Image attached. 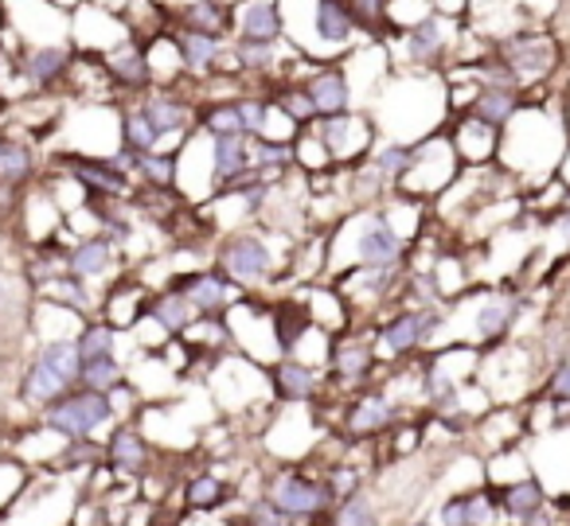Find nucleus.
I'll return each instance as SVG.
<instances>
[{
    "label": "nucleus",
    "instance_id": "1",
    "mask_svg": "<svg viewBox=\"0 0 570 526\" xmlns=\"http://www.w3.org/2000/svg\"><path fill=\"white\" fill-rule=\"evenodd\" d=\"M82 375V355L79 339H48V344L36 351V359L28 363L20 394L36 406H48V401L63 398L67 390L79 386Z\"/></svg>",
    "mask_w": 570,
    "mask_h": 526
},
{
    "label": "nucleus",
    "instance_id": "2",
    "mask_svg": "<svg viewBox=\"0 0 570 526\" xmlns=\"http://www.w3.org/2000/svg\"><path fill=\"white\" fill-rule=\"evenodd\" d=\"M114 417V406H110V394L102 390H67L63 398H56L51 406H43V421H48L51 433L67 440H87L95 429H102L106 421Z\"/></svg>",
    "mask_w": 570,
    "mask_h": 526
},
{
    "label": "nucleus",
    "instance_id": "3",
    "mask_svg": "<svg viewBox=\"0 0 570 526\" xmlns=\"http://www.w3.org/2000/svg\"><path fill=\"white\" fill-rule=\"evenodd\" d=\"M79 63V48L71 40L59 43H24L17 56V79L24 87H32L36 95H48V90L71 82V71Z\"/></svg>",
    "mask_w": 570,
    "mask_h": 526
},
{
    "label": "nucleus",
    "instance_id": "4",
    "mask_svg": "<svg viewBox=\"0 0 570 526\" xmlns=\"http://www.w3.org/2000/svg\"><path fill=\"white\" fill-rule=\"evenodd\" d=\"M215 261H219V274L230 285H243V289L246 285H258L274 269V254H269L266 238H258L254 230H238V235L223 238Z\"/></svg>",
    "mask_w": 570,
    "mask_h": 526
},
{
    "label": "nucleus",
    "instance_id": "5",
    "mask_svg": "<svg viewBox=\"0 0 570 526\" xmlns=\"http://www.w3.org/2000/svg\"><path fill=\"white\" fill-rule=\"evenodd\" d=\"M266 499L274 503L285 518H313L333 503V487L321 484V479L302 476V472H282V476L269 479Z\"/></svg>",
    "mask_w": 570,
    "mask_h": 526
},
{
    "label": "nucleus",
    "instance_id": "6",
    "mask_svg": "<svg viewBox=\"0 0 570 526\" xmlns=\"http://www.w3.org/2000/svg\"><path fill=\"white\" fill-rule=\"evenodd\" d=\"M59 168L71 172V180L79 188H87L90 196H106V199H118L129 196V183L134 176H126L110 157H82V152H63L59 157Z\"/></svg>",
    "mask_w": 570,
    "mask_h": 526
},
{
    "label": "nucleus",
    "instance_id": "7",
    "mask_svg": "<svg viewBox=\"0 0 570 526\" xmlns=\"http://www.w3.org/2000/svg\"><path fill=\"white\" fill-rule=\"evenodd\" d=\"M450 36H453V20L430 12V17H422L419 24H411L406 32H399L387 43H403L406 67H434L442 63L445 48H450Z\"/></svg>",
    "mask_w": 570,
    "mask_h": 526
},
{
    "label": "nucleus",
    "instance_id": "8",
    "mask_svg": "<svg viewBox=\"0 0 570 526\" xmlns=\"http://www.w3.org/2000/svg\"><path fill=\"white\" fill-rule=\"evenodd\" d=\"M313 133L325 141L328 157L333 160H360L367 152V145L375 141L372 121L356 118V113H333V118H317L313 121Z\"/></svg>",
    "mask_w": 570,
    "mask_h": 526
},
{
    "label": "nucleus",
    "instance_id": "9",
    "mask_svg": "<svg viewBox=\"0 0 570 526\" xmlns=\"http://www.w3.org/2000/svg\"><path fill=\"white\" fill-rule=\"evenodd\" d=\"M313 106H317L321 118H333V113H348L356 102V87H352V75L341 59H325V63L313 67V75L305 79Z\"/></svg>",
    "mask_w": 570,
    "mask_h": 526
},
{
    "label": "nucleus",
    "instance_id": "10",
    "mask_svg": "<svg viewBox=\"0 0 570 526\" xmlns=\"http://www.w3.org/2000/svg\"><path fill=\"white\" fill-rule=\"evenodd\" d=\"M102 67H106V75H110L114 90H137V95H141V90L157 87L149 48H145L137 36H126V43H114L102 56Z\"/></svg>",
    "mask_w": 570,
    "mask_h": 526
},
{
    "label": "nucleus",
    "instance_id": "11",
    "mask_svg": "<svg viewBox=\"0 0 570 526\" xmlns=\"http://www.w3.org/2000/svg\"><path fill=\"white\" fill-rule=\"evenodd\" d=\"M554 56H559L554 43L539 32H520V36H512V40L500 43V59L512 67V75L520 79V87L523 82L543 79V75L554 67Z\"/></svg>",
    "mask_w": 570,
    "mask_h": 526
},
{
    "label": "nucleus",
    "instance_id": "12",
    "mask_svg": "<svg viewBox=\"0 0 570 526\" xmlns=\"http://www.w3.org/2000/svg\"><path fill=\"white\" fill-rule=\"evenodd\" d=\"M145 110V118L153 121V129H157L160 137H180V133H191L196 129V106L188 102V98L173 95V90L165 87H149L141 90V102H137Z\"/></svg>",
    "mask_w": 570,
    "mask_h": 526
},
{
    "label": "nucleus",
    "instance_id": "13",
    "mask_svg": "<svg viewBox=\"0 0 570 526\" xmlns=\"http://www.w3.org/2000/svg\"><path fill=\"white\" fill-rule=\"evenodd\" d=\"M356 258L364 269H395L403 261V238L383 215H367L356 235Z\"/></svg>",
    "mask_w": 570,
    "mask_h": 526
},
{
    "label": "nucleus",
    "instance_id": "14",
    "mask_svg": "<svg viewBox=\"0 0 570 526\" xmlns=\"http://www.w3.org/2000/svg\"><path fill=\"white\" fill-rule=\"evenodd\" d=\"M235 40L285 43L282 0H235Z\"/></svg>",
    "mask_w": 570,
    "mask_h": 526
},
{
    "label": "nucleus",
    "instance_id": "15",
    "mask_svg": "<svg viewBox=\"0 0 570 526\" xmlns=\"http://www.w3.org/2000/svg\"><path fill=\"white\" fill-rule=\"evenodd\" d=\"M207 160H212V180L219 188H227L230 180H238V176H246L254 168V137H207Z\"/></svg>",
    "mask_w": 570,
    "mask_h": 526
},
{
    "label": "nucleus",
    "instance_id": "16",
    "mask_svg": "<svg viewBox=\"0 0 570 526\" xmlns=\"http://www.w3.org/2000/svg\"><path fill=\"white\" fill-rule=\"evenodd\" d=\"M173 43H176V56H180L184 79H212L215 59L227 48V40H219V36H207L180 24H173Z\"/></svg>",
    "mask_w": 570,
    "mask_h": 526
},
{
    "label": "nucleus",
    "instance_id": "17",
    "mask_svg": "<svg viewBox=\"0 0 570 526\" xmlns=\"http://www.w3.org/2000/svg\"><path fill=\"white\" fill-rule=\"evenodd\" d=\"M438 324H442V316H438L430 305L426 308H411V312H399L395 320L383 324L380 344H383V351H387V355H406V351H414V347H419L422 339L438 328Z\"/></svg>",
    "mask_w": 570,
    "mask_h": 526
},
{
    "label": "nucleus",
    "instance_id": "18",
    "mask_svg": "<svg viewBox=\"0 0 570 526\" xmlns=\"http://www.w3.org/2000/svg\"><path fill=\"white\" fill-rule=\"evenodd\" d=\"M173 20L180 28H196L207 36H235V0H184L173 9Z\"/></svg>",
    "mask_w": 570,
    "mask_h": 526
},
{
    "label": "nucleus",
    "instance_id": "19",
    "mask_svg": "<svg viewBox=\"0 0 570 526\" xmlns=\"http://www.w3.org/2000/svg\"><path fill=\"white\" fill-rule=\"evenodd\" d=\"M199 316H219L230 300V281L219 274V269H204V274H184L180 281L173 285Z\"/></svg>",
    "mask_w": 570,
    "mask_h": 526
},
{
    "label": "nucleus",
    "instance_id": "20",
    "mask_svg": "<svg viewBox=\"0 0 570 526\" xmlns=\"http://www.w3.org/2000/svg\"><path fill=\"white\" fill-rule=\"evenodd\" d=\"M118 258V242L106 235H95V238H82L75 242V250L67 254V274L79 277V281H90V277H102L106 269L114 266Z\"/></svg>",
    "mask_w": 570,
    "mask_h": 526
},
{
    "label": "nucleus",
    "instance_id": "21",
    "mask_svg": "<svg viewBox=\"0 0 570 526\" xmlns=\"http://www.w3.org/2000/svg\"><path fill=\"white\" fill-rule=\"evenodd\" d=\"M465 113H473L476 121H484V126H492V129H504L508 121L520 113V90L515 87H476V95Z\"/></svg>",
    "mask_w": 570,
    "mask_h": 526
},
{
    "label": "nucleus",
    "instance_id": "22",
    "mask_svg": "<svg viewBox=\"0 0 570 526\" xmlns=\"http://www.w3.org/2000/svg\"><path fill=\"white\" fill-rule=\"evenodd\" d=\"M269 383H274L277 398L305 401L313 390H317V370L305 367V363H297L294 355H285V359H277L274 367H269Z\"/></svg>",
    "mask_w": 570,
    "mask_h": 526
},
{
    "label": "nucleus",
    "instance_id": "23",
    "mask_svg": "<svg viewBox=\"0 0 570 526\" xmlns=\"http://www.w3.org/2000/svg\"><path fill=\"white\" fill-rule=\"evenodd\" d=\"M106 460L118 476H141L145 464H149V445L137 429H118L106 445Z\"/></svg>",
    "mask_w": 570,
    "mask_h": 526
},
{
    "label": "nucleus",
    "instance_id": "24",
    "mask_svg": "<svg viewBox=\"0 0 570 526\" xmlns=\"http://www.w3.org/2000/svg\"><path fill=\"white\" fill-rule=\"evenodd\" d=\"M497 145H500V129L476 121L473 113H465L458 133H453V149H458L461 160H489L497 152Z\"/></svg>",
    "mask_w": 570,
    "mask_h": 526
},
{
    "label": "nucleus",
    "instance_id": "25",
    "mask_svg": "<svg viewBox=\"0 0 570 526\" xmlns=\"http://www.w3.org/2000/svg\"><path fill=\"white\" fill-rule=\"evenodd\" d=\"M149 316L168 331V336H184V331L199 320V312L176 289H165V292H157V297H149Z\"/></svg>",
    "mask_w": 570,
    "mask_h": 526
},
{
    "label": "nucleus",
    "instance_id": "26",
    "mask_svg": "<svg viewBox=\"0 0 570 526\" xmlns=\"http://www.w3.org/2000/svg\"><path fill=\"white\" fill-rule=\"evenodd\" d=\"M269 102L277 106L282 113H289V118L297 121V126H313V121L321 118L317 113V106H313V98H309V90H305V79L297 82V79H277L274 82V90H269Z\"/></svg>",
    "mask_w": 570,
    "mask_h": 526
},
{
    "label": "nucleus",
    "instance_id": "27",
    "mask_svg": "<svg viewBox=\"0 0 570 526\" xmlns=\"http://www.w3.org/2000/svg\"><path fill=\"white\" fill-rule=\"evenodd\" d=\"M118 141L137 152H157L160 145H165V137L153 129V121L145 118L141 106H126V110L118 113Z\"/></svg>",
    "mask_w": 570,
    "mask_h": 526
},
{
    "label": "nucleus",
    "instance_id": "28",
    "mask_svg": "<svg viewBox=\"0 0 570 526\" xmlns=\"http://www.w3.org/2000/svg\"><path fill=\"white\" fill-rule=\"evenodd\" d=\"M391 417H395V409H391V401L383 398V394H364V398L348 409V433L372 437V433L387 429Z\"/></svg>",
    "mask_w": 570,
    "mask_h": 526
},
{
    "label": "nucleus",
    "instance_id": "29",
    "mask_svg": "<svg viewBox=\"0 0 570 526\" xmlns=\"http://www.w3.org/2000/svg\"><path fill=\"white\" fill-rule=\"evenodd\" d=\"M36 172V152L32 145H24L20 137H0V180L9 183H24Z\"/></svg>",
    "mask_w": 570,
    "mask_h": 526
},
{
    "label": "nucleus",
    "instance_id": "30",
    "mask_svg": "<svg viewBox=\"0 0 570 526\" xmlns=\"http://www.w3.org/2000/svg\"><path fill=\"white\" fill-rule=\"evenodd\" d=\"M313 312L302 305H277L274 308V339L282 347V355H294V347L302 344V336L309 331Z\"/></svg>",
    "mask_w": 570,
    "mask_h": 526
},
{
    "label": "nucleus",
    "instance_id": "31",
    "mask_svg": "<svg viewBox=\"0 0 570 526\" xmlns=\"http://www.w3.org/2000/svg\"><path fill=\"white\" fill-rule=\"evenodd\" d=\"M180 176V152H141L137 160V180H145V188H173Z\"/></svg>",
    "mask_w": 570,
    "mask_h": 526
},
{
    "label": "nucleus",
    "instance_id": "32",
    "mask_svg": "<svg viewBox=\"0 0 570 526\" xmlns=\"http://www.w3.org/2000/svg\"><path fill=\"white\" fill-rule=\"evenodd\" d=\"M196 129L204 137H230L243 133V118H238V102H212L196 113Z\"/></svg>",
    "mask_w": 570,
    "mask_h": 526
},
{
    "label": "nucleus",
    "instance_id": "33",
    "mask_svg": "<svg viewBox=\"0 0 570 526\" xmlns=\"http://www.w3.org/2000/svg\"><path fill=\"white\" fill-rule=\"evenodd\" d=\"M543 503H547V495H543V487H539L535 479H520V484L504 487V495H500V507H504V515L520 518V523L528 515H535Z\"/></svg>",
    "mask_w": 570,
    "mask_h": 526
},
{
    "label": "nucleus",
    "instance_id": "34",
    "mask_svg": "<svg viewBox=\"0 0 570 526\" xmlns=\"http://www.w3.org/2000/svg\"><path fill=\"white\" fill-rule=\"evenodd\" d=\"M230 48L238 51V63H243V75H274V71H277V51H282V43L230 40Z\"/></svg>",
    "mask_w": 570,
    "mask_h": 526
},
{
    "label": "nucleus",
    "instance_id": "35",
    "mask_svg": "<svg viewBox=\"0 0 570 526\" xmlns=\"http://www.w3.org/2000/svg\"><path fill=\"white\" fill-rule=\"evenodd\" d=\"M372 165L380 168V176L387 183H403L406 172L414 165V145H403V141H387L380 152L372 157Z\"/></svg>",
    "mask_w": 570,
    "mask_h": 526
},
{
    "label": "nucleus",
    "instance_id": "36",
    "mask_svg": "<svg viewBox=\"0 0 570 526\" xmlns=\"http://www.w3.org/2000/svg\"><path fill=\"white\" fill-rule=\"evenodd\" d=\"M372 363H375V351L367 344H344L341 351L333 355V370H336V378H344V383L367 378Z\"/></svg>",
    "mask_w": 570,
    "mask_h": 526
},
{
    "label": "nucleus",
    "instance_id": "37",
    "mask_svg": "<svg viewBox=\"0 0 570 526\" xmlns=\"http://www.w3.org/2000/svg\"><path fill=\"white\" fill-rule=\"evenodd\" d=\"M121 363L114 359V355H106V359H90L82 363V375H79V386H87V390H102L110 394L114 386H121Z\"/></svg>",
    "mask_w": 570,
    "mask_h": 526
},
{
    "label": "nucleus",
    "instance_id": "38",
    "mask_svg": "<svg viewBox=\"0 0 570 526\" xmlns=\"http://www.w3.org/2000/svg\"><path fill=\"white\" fill-rule=\"evenodd\" d=\"M75 339H79L82 363L106 359V355H114V324H82V331Z\"/></svg>",
    "mask_w": 570,
    "mask_h": 526
},
{
    "label": "nucleus",
    "instance_id": "39",
    "mask_svg": "<svg viewBox=\"0 0 570 526\" xmlns=\"http://www.w3.org/2000/svg\"><path fill=\"white\" fill-rule=\"evenodd\" d=\"M227 503V484L219 476H199L188 484V507L196 510H212V507H223Z\"/></svg>",
    "mask_w": 570,
    "mask_h": 526
},
{
    "label": "nucleus",
    "instance_id": "40",
    "mask_svg": "<svg viewBox=\"0 0 570 526\" xmlns=\"http://www.w3.org/2000/svg\"><path fill=\"white\" fill-rule=\"evenodd\" d=\"M512 305L508 300H492V305L481 308V316H476V331H481V339H497L504 336V328L512 324Z\"/></svg>",
    "mask_w": 570,
    "mask_h": 526
},
{
    "label": "nucleus",
    "instance_id": "41",
    "mask_svg": "<svg viewBox=\"0 0 570 526\" xmlns=\"http://www.w3.org/2000/svg\"><path fill=\"white\" fill-rule=\"evenodd\" d=\"M336 526H380V515H375V507L367 499L348 495L344 507H341V515H336Z\"/></svg>",
    "mask_w": 570,
    "mask_h": 526
},
{
    "label": "nucleus",
    "instance_id": "42",
    "mask_svg": "<svg viewBox=\"0 0 570 526\" xmlns=\"http://www.w3.org/2000/svg\"><path fill=\"white\" fill-rule=\"evenodd\" d=\"M254 165H294V141L254 137Z\"/></svg>",
    "mask_w": 570,
    "mask_h": 526
},
{
    "label": "nucleus",
    "instance_id": "43",
    "mask_svg": "<svg viewBox=\"0 0 570 526\" xmlns=\"http://www.w3.org/2000/svg\"><path fill=\"white\" fill-rule=\"evenodd\" d=\"M282 523H285L282 510H277L269 499H258V503H250V507H246V515L230 518L227 526H282Z\"/></svg>",
    "mask_w": 570,
    "mask_h": 526
},
{
    "label": "nucleus",
    "instance_id": "44",
    "mask_svg": "<svg viewBox=\"0 0 570 526\" xmlns=\"http://www.w3.org/2000/svg\"><path fill=\"white\" fill-rule=\"evenodd\" d=\"M465 515H469V526H492V515H497V507H492L489 495H465Z\"/></svg>",
    "mask_w": 570,
    "mask_h": 526
},
{
    "label": "nucleus",
    "instance_id": "45",
    "mask_svg": "<svg viewBox=\"0 0 570 526\" xmlns=\"http://www.w3.org/2000/svg\"><path fill=\"white\" fill-rule=\"evenodd\" d=\"M547 394H551V398H559L562 406H570V363H562V367L554 370L551 383H547Z\"/></svg>",
    "mask_w": 570,
    "mask_h": 526
},
{
    "label": "nucleus",
    "instance_id": "46",
    "mask_svg": "<svg viewBox=\"0 0 570 526\" xmlns=\"http://www.w3.org/2000/svg\"><path fill=\"white\" fill-rule=\"evenodd\" d=\"M442 526H469V515H465V495L450 499L442 507Z\"/></svg>",
    "mask_w": 570,
    "mask_h": 526
},
{
    "label": "nucleus",
    "instance_id": "47",
    "mask_svg": "<svg viewBox=\"0 0 570 526\" xmlns=\"http://www.w3.org/2000/svg\"><path fill=\"white\" fill-rule=\"evenodd\" d=\"M9 308H12V289H9V281L0 277V316L9 312Z\"/></svg>",
    "mask_w": 570,
    "mask_h": 526
},
{
    "label": "nucleus",
    "instance_id": "48",
    "mask_svg": "<svg viewBox=\"0 0 570 526\" xmlns=\"http://www.w3.org/2000/svg\"><path fill=\"white\" fill-rule=\"evenodd\" d=\"M554 227H559V230H562V235H567V238H570V211H567V215H559V219H554Z\"/></svg>",
    "mask_w": 570,
    "mask_h": 526
},
{
    "label": "nucleus",
    "instance_id": "49",
    "mask_svg": "<svg viewBox=\"0 0 570 526\" xmlns=\"http://www.w3.org/2000/svg\"><path fill=\"white\" fill-rule=\"evenodd\" d=\"M4 204H9V183L0 180V207H4Z\"/></svg>",
    "mask_w": 570,
    "mask_h": 526
},
{
    "label": "nucleus",
    "instance_id": "50",
    "mask_svg": "<svg viewBox=\"0 0 570 526\" xmlns=\"http://www.w3.org/2000/svg\"><path fill=\"white\" fill-rule=\"evenodd\" d=\"M414 526H430V523H414Z\"/></svg>",
    "mask_w": 570,
    "mask_h": 526
}]
</instances>
